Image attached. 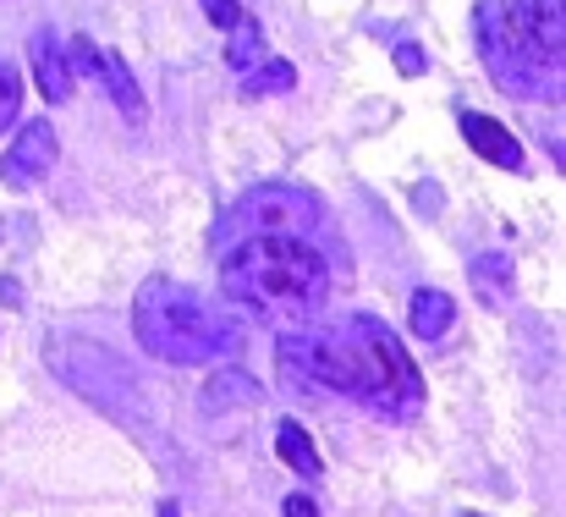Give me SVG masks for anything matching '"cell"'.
<instances>
[{
  "instance_id": "6da1fadb",
  "label": "cell",
  "mask_w": 566,
  "mask_h": 517,
  "mask_svg": "<svg viewBox=\"0 0 566 517\" xmlns=\"http://www.w3.org/2000/svg\"><path fill=\"white\" fill-rule=\"evenodd\" d=\"M220 292L270 325H303L325 309L331 270L308 237H259L220 259Z\"/></svg>"
},
{
  "instance_id": "7a4b0ae2",
  "label": "cell",
  "mask_w": 566,
  "mask_h": 517,
  "mask_svg": "<svg viewBox=\"0 0 566 517\" xmlns=\"http://www.w3.org/2000/svg\"><path fill=\"white\" fill-rule=\"evenodd\" d=\"M133 337L160 363H214V358H231L242 347L237 325L226 314H214L192 287L171 281V276H155V281L138 287Z\"/></svg>"
},
{
  "instance_id": "3957f363",
  "label": "cell",
  "mask_w": 566,
  "mask_h": 517,
  "mask_svg": "<svg viewBox=\"0 0 566 517\" xmlns=\"http://www.w3.org/2000/svg\"><path fill=\"white\" fill-rule=\"evenodd\" d=\"M331 337H336L342 358H347V385H353L347 396L353 402L375 407L379 418H390V424L418 418V407H423V374L412 369L401 337L385 320H375V314H347Z\"/></svg>"
},
{
  "instance_id": "277c9868",
  "label": "cell",
  "mask_w": 566,
  "mask_h": 517,
  "mask_svg": "<svg viewBox=\"0 0 566 517\" xmlns=\"http://www.w3.org/2000/svg\"><path fill=\"white\" fill-rule=\"evenodd\" d=\"M473 39L484 55V72L517 94V100H545V105H566V55H539L517 39L512 11L501 0H484L473 11Z\"/></svg>"
},
{
  "instance_id": "5b68a950",
  "label": "cell",
  "mask_w": 566,
  "mask_h": 517,
  "mask_svg": "<svg viewBox=\"0 0 566 517\" xmlns=\"http://www.w3.org/2000/svg\"><path fill=\"white\" fill-rule=\"evenodd\" d=\"M325 226V204L319 193L297 187V182H264V187H248L220 220H214V248L220 259L242 242H259V237H308Z\"/></svg>"
},
{
  "instance_id": "8992f818",
  "label": "cell",
  "mask_w": 566,
  "mask_h": 517,
  "mask_svg": "<svg viewBox=\"0 0 566 517\" xmlns=\"http://www.w3.org/2000/svg\"><path fill=\"white\" fill-rule=\"evenodd\" d=\"M44 363H50V374H61L77 396H88L94 407H105V413H116V418H133V413L144 407L133 363H122V352H111V347L83 342V337H55V342L44 347Z\"/></svg>"
},
{
  "instance_id": "52a82bcc",
  "label": "cell",
  "mask_w": 566,
  "mask_h": 517,
  "mask_svg": "<svg viewBox=\"0 0 566 517\" xmlns=\"http://www.w3.org/2000/svg\"><path fill=\"white\" fill-rule=\"evenodd\" d=\"M275 363L308 391H342V396L353 391L347 385V358H342L336 337H281Z\"/></svg>"
},
{
  "instance_id": "ba28073f",
  "label": "cell",
  "mask_w": 566,
  "mask_h": 517,
  "mask_svg": "<svg viewBox=\"0 0 566 517\" xmlns=\"http://www.w3.org/2000/svg\"><path fill=\"white\" fill-rule=\"evenodd\" d=\"M55 144H61V138H55V122H44V116L28 122V127L11 138L6 161H0V182H6V187H33L39 176L55 166Z\"/></svg>"
},
{
  "instance_id": "9c48e42d",
  "label": "cell",
  "mask_w": 566,
  "mask_h": 517,
  "mask_svg": "<svg viewBox=\"0 0 566 517\" xmlns=\"http://www.w3.org/2000/svg\"><path fill=\"white\" fill-rule=\"evenodd\" d=\"M512 28L528 50L539 55H566V0H517Z\"/></svg>"
},
{
  "instance_id": "30bf717a",
  "label": "cell",
  "mask_w": 566,
  "mask_h": 517,
  "mask_svg": "<svg viewBox=\"0 0 566 517\" xmlns=\"http://www.w3.org/2000/svg\"><path fill=\"white\" fill-rule=\"evenodd\" d=\"M28 61H33V83H39V94H44L50 105L72 100V55H66V44H61L50 28H39V33L28 39Z\"/></svg>"
},
{
  "instance_id": "8fae6325",
  "label": "cell",
  "mask_w": 566,
  "mask_h": 517,
  "mask_svg": "<svg viewBox=\"0 0 566 517\" xmlns=\"http://www.w3.org/2000/svg\"><path fill=\"white\" fill-rule=\"evenodd\" d=\"M462 138L473 144L479 161L501 166V172H523V144L495 122V116H479V111H462Z\"/></svg>"
},
{
  "instance_id": "7c38bea8",
  "label": "cell",
  "mask_w": 566,
  "mask_h": 517,
  "mask_svg": "<svg viewBox=\"0 0 566 517\" xmlns=\"http://www.w3.org/2000/svg\"><path fill=\"white\" fill-rule=\"evenodd\" d=\"M94 77H105V89H111L116 111H122L133 127H144V116H149V105H144V89H138L133 66H127L116 50H99V55H94Z\"/></svg>"
},
{
  "instance_id": "4fadbf2b",
  "label": "cell",
  "mask_w": 566,
  "mask_h": 517,
  "mask_svg": "<svg viewBox=\"0 0 566 517\" xmlns=\"http://www.w3.org/2000/svg\"><path fill=\"white\" fill-rule=\"evenodd\" d=\"M451 325H457V303H451V292H440V287H418L412 303H407V331L423 337V342H440Z\"/></svg>"
},
{
  "instance_id": "5bb4252c",
  "label": "cell",
  "mask_w": 566,
  "mask_h": 517,
  "mask_svg": "<svg viewBox=\"0 0 566 517\" xmlns=\"http://www.w3.org/2000/svg\"><path fill=\"white\" fill-rule=\"evenodd\" d=\"M275 452H281V463H286L292 474H303V479H319V474H325V463H319V452H314V441H308V430H303L297 418H281V424H275Z\"/></svg>"
},
{
  "instance_id": "9a60e30c",
  "label": "cell",
  "mask_w": 566,
  "mask_h": 517,
  "mask_svg": "<svg viewBox=\"0 0 566 517\" xmlns=\"http://www.w3.org/2000/svg\"><path fill=\"white\" fill-rule=\"evenodd\" d=\"M270 61V50H264V28L253 22V17H242L237 28H231V44H226V66L237 72V77H253L259 66Z\"/></svg>"
},
{
  "instance_id": "2e32d148",
  "label": "cell",
  "mask_w": 566,
  "mask_h": 517,
  "mask_svg": "<svg viewBox=\"0 0 566 517\" xmlns=\"http://www.w3.org/2000/svg\"><path fill=\"white\" fill-rule=\"evenodd\" d=\"M468 276H473V292L484 303H506L512 298V254H479L468 265Z\"/></svg>"
},
{
  "instance_id": "e0dca14e",
  "label": "cell",
  "mask_w": 566,
  "mask_h": 517,
  "mask_svg": "<svg viewBox=\"0 0 566 517\" xmlns=\"http://www.w3.org/2000/svg\"><path fill=\"white\" fill-rule=\"evenodd\" d=\"M253 407L259 402V385L242 374V369H220L209 385H203V413H220V407Z\"/></svg>"
},
{
  "instance_id": "ac0fdd59",
  "label": "cell",
  "mask_w": 566,
  "mask_h": 517,
  "mask_svg": "<svg viewBox=\"0 0 566 517\" xmlns=\"http://www.w3.org/2000/svg\"><path fill=\"white\" fill-rule=\"evenodd\" d=\"M286 89H297V72H292L286 61H275V55H270L253 77H242V94H248V100H259V94H286Z\"/></svg>"
},
{
  "instance_id": "d6986e66",
  "label": "cell",
  "mask_w": 566,
  "mask_h": 517,
  "mask_svg": "<svg viewBox=\"0 0 566 517\" xmlns=\"http://www.w3.org/2000/svg\"><path fill=\"white\" fill-rule=\"evenodd\" d=\"M17 111H22V77L0 61V133L17 122Z\"/></svg>"
},
{
  "instance_id": "ffe728a7",
  "label": "cell",
  "mask_w": 566,
  "mask_h": 517,
  "mask_svg": "<svg viewBox=\"0 0 566 517\" xmlns=\"http://www.w3.org/2000/svg\"><path fill=\"white\" fill-rule=\"evenodd\" d=\"M203 17H209L214 28H226V33H231V28H237V22H242L248 11H242L237 0H203Z\"/></svg>"
},
{
  "instance_id": "44dd1931",
  "label": "cell",
  "mask_w": 566,
  "mask_h": 517,
  "mask_svg": "<svg viewBox=\"0 0 566 517\" xmlns=\"http://www.w3.org/2000/svg\"><path fill=\"white\" fill-rule=\"evenodd\" d=\"M396 72H407V77H423V72H429L423 50H418V44H396Z\"/></svg>"
},
{
  "instance_id": "7402d4cb",
  "label": "cell",
  "mask_w": 566,
  "mask_h": 517,
  "mask_svg": "<svg viewBox=\"0 0 566 517\" xmlns=\"http://www.w3.org/2000/svg\"><path fill=\"white\" fill-rule=\"evenodd\" d=\"M545 144H551V155H556V166L566 172V116L556 122H545Z\"/></svg>"
},
{
  "instance_id": "603a6c76",
  "label": "cell",
  "mask_w": 566,
  "mask_h": 517,
  "mask_svg": "<svg viewBox=\"0 0 566 517\" xmlns=\"http://www.w3.org/2000/svg\"><path fill=\"white\" fill-rule=\"evenodd\" d=\"M281 517H319V502L303 496V490H292V496L281 502Z\"/></svg>"
},
{
  "instance_id": "cb8c5ba5",
  "label": "cell",
  "mask_w": 566,
  "mask_h": 517,
  "mask_svg": "<svg viewBox=\"0 0 566 517\" xmlns=\"http://www.w3.org/2000/svg\"><path fill=\"white\" fill-rule=\"evenodd\" d=\"M160 517H182L177 513V502H160Z\"/></svg>"
}]
</instances>
